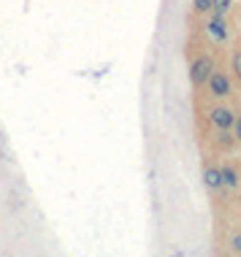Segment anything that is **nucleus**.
I'll use <instances>...</instances> for the list:
<instances>
[{"label": "nucleus", "instance_id": "obj_1", "mask_svg": "<svg viewBox=\"0 0 241 257\" xmlns=\"http://www.w3.org/2000/svg\"><path fill=\"white\" fill-rule=\"evenodd\" d=\"M211 73H214V62H211L209 57H198V60L190 65V79H192V84H206Z\"/></svg>", "mask_w": 241, "mask_h": 257}, {"label": "nucleus", "instance_id": "obj_2", "mask_svg": "<svg viewBox=\"0 0 241 257\" xmlns=\"http://www.w3.org/2000/svg\"><path fill=\"white\" fill-rule=\"evenodd\" d=\"M209 122L219 130H230L233 122H236V114H233L230 108H225V106H217V108L209 111Z\"/></svg>", "mask_w": 241, "mask_h": 257}, {"label": "nucleus", "instance_id": "obj_3", "mask_svg": "<svg viewBox=\"0 0 241 257\" xmlns=\"http://www.w3.org/2000/svg\"><path fill=\"white\" fill-rule=\"evenodd\" d=\"M206 84H209L211 95H217V98H225V95H230V79H228L225 73H211Z\"/></svg>", "mask_w": 241, "mask_h": 257}, {"label": "nucleus", "instance_id": "obj_4", "mask_svg": "<svg viewBox=\"0 0 241 257\" xmlns=\"http://www.w3.org/2000/svg\"><path fill=\"white\" fill-rule=\"evenodd\" d=\"M206 36L214 41V44H222V41L228 38V27H225L222 17L214 14V19H209V25H206Z\"/></svg>", "mask_w": 241, "mask_h": 257}, {"label": "nucleus", "instance_id": "obj_5", "mask_svg": "<svg viewBox=\"0 0 241 257\" xmlns=\"http://www.w3.org/2000/svg\"><path fill=\"white\" fill-rule=\"evenodd\" d=\"M203 179H206V184H209V187L219 190V187H222V168H206Z\"/></svg>", "mask_w": 241, "mask_h": 257}, {"label": "nucleus", "instance_id": "obj_6", "mask_svg": "<svg viewBox=\"0 0 241 257\" xmlns=\"http://www.w3.org/2000/svg\"><path fill=\"white\" fill-rule=\"evenodd\" d=\"M222 187H228V190H236L238 187V173L230 168V165H225L222 168Z\"/></svg>", "mask_w": 241, "mask_h": 257}, {"label": "nucleus", "instance_id": "obj_7", "mask_svg": "<svg viewBox=\"0 0 241 257\" xmlns=\"http://www.w3.org/2000/svg\"><path fill=\"white\" fill-rule=\"evenodd\" d=\"M233 0H211V11L217 14V17H225V14L230 11Z\"/></svg>", "mask_w": 241, "mask_h": 257}, {"label": "nucleus", "instance_id": "obj_8", "mask_svg": "<svg viewBox=\"0 0 241 257\" xmlns=\"http://www.w3.org/2000/svg\"><path fill=\"white\" fill-rule=\"evenodd\" d=\"M192 11L195 14H209L211 11V0H192Z\"/></svg>", "mask_w": 241, "mask_h": 257}, {"label": "nucleus", "instance_id": "obj_9", "mask_svg": "<svg viewBox=\"0 0 241 257\" xmlns=\"http://www.w3.org/2000/svg\"><path fill=\"white\" fill-rule=\"evenodd\" d=\"M233 71H236V76L241 79V52L233 54Z\"/></svg>", "mask_w": 241, "mask_h": 257}, {"label": "nucleus", "instance_id": "obj_10", "mask_svg": "<svg viewBox=\"0 0 241 257\" xmlns=\"http://www.w3.org/2000/svg\"><path fill=\"white\" fill-rule=\"evenodd\" d=\"M230 246H233V252H236V254H241V233H236V235H233Z\"/></svg>", "mask_w": 241, "mask_h": 257}, {"label": "nucleus", "instance_id": "obj_11", "mask_svg": "<svg viewBox=\"0 0 241 257\" xmlns=\"http://www.w3.org/2000/svg\"><path fill=\"white\" fill-rule=\"evenodd\" d=\"M233 127H236V141L241 144V116H236V122H233Z\"/></svg>", "mask_w": 241, "mask_h": 257}]
</instances>
